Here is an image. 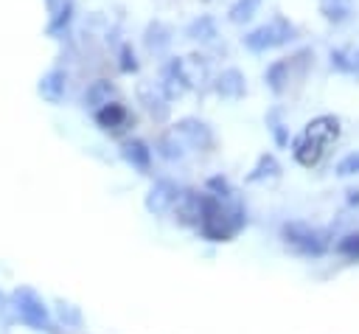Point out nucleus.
<instances>
[{
  "label": "nucleus",
  "instance_id": "10",
  "mask_svg": "<svg viewBox=\"0 0 359 334\" xmlns=\"http://www.w3.org/2000/svg\"><path fill=\"white\" fill-rule=\"evenodd\" d=\"M213 90H216L222 98H227V101H238V98L247 93V79H244V73H241L238 67H227V70H222V73L216 76Z\"/></svg>",
  "mask_w": 359,
  "mask_h": 334
},
{
  "label": "nucleus",
  "instance_id": "33",
  "mask_svg": "<svg viewBox=\"0 0 359 334\" xmlns=\"http://www.w3.org/2000/svg\"><path fill=\"white\" fill-rule=\"evenodd\" d=\"M348 205H359V191H348Z\"/></svg>",
  "mask_w": 359,
  "mask_h": 334
},
{
  "label": "nucleus",
  "instance_id": "19",
  "mask_svg": "<svg viewBox=\"0 0 359 334\" xmlns=\"http://www.w3.org/2000/svg\"><path fill=\"white\" fill-rule=\"evenodd\" d=\"M331 67L339 70V73L359 76V51H345V48L331 51Z\"/></svg>",
  "mask_w": 359,
  "mask_h": 334
},
{
  "label": "nucleus",
  "instance_id": "12",
  "mask_svg": "<svg viewBox=\"0 0 359 334\" xmlns=\"http://www.w3.org/2000/svg\"><path fill=\"white\" fill-rule=\"evenodd\" d=\"M121 157H123L132 168H137L140 174H146V171L151 168V149H149L140 138H129V140H123V146H121Z\"/></svg>",
  "mask_w": 359,
  "mask_h": 334
},
{
  "label": "nucleus",
  "instance_id": "6",
  "mask_svg": "<svg viewBox=\"0 0 359 334\" xmlns=\"http://www.w3.org/2000/svg\"><path fill=\"white\" fill-rule=\"evenodd\" d=\"M171 132L182 140V146L196 149V152H210V149L216 146L213 129H210L205 121H199V118H180Z\"/></svg>",
  "mask_w": 359,
  "mask_h": 334
},
{
  "label": "nucleus",
  "instance_id": "25",
  "mask_svg": "<svg viewBox=\"0 0 359 334\" xmlns=\"http://www.w3.org/2000/svg\"><path fill=\"white\" fill-rule=\"evenodd\" d=\"M56 320L65 326V328H79L81 326V312H79V306H73V303H59V309H56Z\"/></svg>",
  "mask_w": 359,
  "mask_h": 334
},
{
  "label": "nucleus",
  "instance_id": "27",
  "mask_svg": "<svg viewBox=\"0 0 359 334\" xmlns=\"http://www.w3.org/2000/svg\"><path fill=\"white\" fill-rule=\"evenodd\" d=\"M334 250H337L339 255H345V258L359 261V233H348V236H342V239L337 241Z\"/></svg>",
  "mask_w": 359,
  "mask_h": 334
},
{
  "label": "nucleus",
  "instance_id": "23",
  "mask_svg": "<svg viewBox=\"0 0 359 334\" xmlns=\"http://www.w3.org/2000/svg\"><path fill=\"white\" fill-rule=\"evenodd\" d=\"M191 39H199V42H210L213 36H216V22L210 20V17H196L191 25H188V31H185Z\"/></svg>",
  "mask_w": 359,
  "mask_h": 334
},
{
  "label": "nucleus",
  "instance_id": "32",
  "mask_svg": "<svg viewBox=\"0 0 359 334\" xmlns=\"http://www.w3.org/2000/svg\"><path fill=\"white\" fill-rule=\"evenodd\" d=\"M6 312H8V298L0 292V317H6Z\"/></svg>",
  "mask_w": 359,
  "mask_h": 334
},
{
  "label": "nucleus",
  "instance_id": "14",
  "mask_svg": "<svg viewBox=\"0 0 359 334\" xmlns=\"http://www.w3.org/2000/svg\"><path fill=\"white\" fill-rule=\"evenodd\" d=\"M112 98H115V84L109 79H95L84 90V107H90V109H98L101 104H107Z\"/></svg>",
  "mask_w": 359,
  "mask_h": 334
},
{
  "label": "nucleus",
  "instance_id": "11",
  "mask_svg": "<svg viewBox=\"0 0 359 334\" xmlns=\"http://www.w3.org/2000/svg\"><path fill=\"white\" fill-rule=\"evenodd\" d=\"M39 95L48 101V104H59V101H65V95H67V73L62 70V67H50L42 79H39Z\"/></svg>",
  "mask_w": 359,
  "mask_h": 334
},
{
  "label": "nucleus",
  "instance_id": "20",
  "mask_svg": "<svg viewBox=\"0 0 359 334\" xmlns=\"http://www.w3.org/2000/svg\"><path fill=\"white\" fill-rule=\"evenodd\" d=\"M261 3H264V0H236V3L227 8V20L236 22V25H241V22H247V20H252V17L258 14Z\"/></svg>",
  "mask_w": 359,
  "mask_h": 334
},
{
  "label": "nucleus",
  "instance_id": "8",
  "mask_svg": "<svg viewBox=\"0 0 359 334\" xmlns=\"http://www.w3.org/2000/svg\"><path fill=\"white\" fill-rule=\"evenodd\" d=\"M191 76L185 70V62L182 59H168L163 65V81H160V90L163 95L171 101V98H180L185 90H191Z\"/></svg>",
  "mask_w": 359,
  "mask_h": 334
},
{
  "label": "nucleus",
  "instance_id": "28",
  "mask_svg": "<svg viewBox=\"0 0 359 334\" xmlns=\"http://www.w3.org/2000/svg\"><path fill=\"white\" fill-rule=\"evenodd\" d=\"M205 188H208V194L216 196V199H233V188H230V182H227L224 177H210V180L205 182Z\"/></svg>",
  "mask_w": 359,
  "mask_h": 334
},
{
  "label": "nucleus",
  "instance_id": "1",
  "mask_svg": "<svg viewBox=\"0 0 359 334\" xmlns=\"http://www.w3.org/2000/svg\"><path fill=\"white\" fill-rule=\"evenodd\" d=\"M196 227L208 241H230L247 227V208L233 199H216L210 194H202V213Z\"/></svg>",
  "mask_w": 359,
  "mask_h": 334
},
{
  "label": "nucleus",
  "instance_id": "2",
  "mask_svg": "<svg viewBox=\"0 0 359 334\" xmlns=\"http://www.w3.org/2000/svg\"><path fill=\"white\" fill-rule=\"evenodd\" d=\"M339 132H342V126H339V118L337 115H317L292 140V157L303 168H314L323 160V154L328 152V146L337 143Z\"/></svg>",
  "mask_w": 359,
  "mask_h": 334
},
{
  "label": "nucleus",
  "instance_id": "9",
  "mask_svg": "<svg viewBox=\"0 0 359 334\" xmlns=\"http://www.w3.org/2000/svg\"><path fill=\"white\" fill-rule=\"evenodd\" d=\"M95 123H98L104 132L118 135V132H123L126 123H129V109H126L123 104H118V101H107V104H101V107L95 109Z\"/></svg>",
  "mask_w": 359,
  "mask_h": 334
},
{
  "label": "nucleus",
  "instance_id": "15",
  "mask_svg": "<svg viewBox=\"0 0 359 334\" xmlns=\"http://www.w3.org/2000/svg\"><path fill=\"white\" fill-rule=\"evenodd\" d=\"M289 70H292V59H278V62H272V65L266 67V73H264L266 87L280 95V93L286 90V84H289Z\"/></svg>",
  "mask_w": 359,
  "mask_h": 334
},
{
  "label": "nucleus",
  "instance_id": "24",
  "mask_svg": "<svg viewBox=\"0 0 359 334\" xmlns=\"http://www.w3.org/2000/svg\"><path fill=\"white\" fill-rule=\"evenodd\" d=\"M70 20H73V6H65V8L53 11V14H50V22H48V34H50V36L65 34V28L70 25Z\"/></svg>",
  "mask_w": 359,
  "mask_h": 334
},
{
  "label": "nucleus",
  "instance_id": "16",
  "mask_svg": "<svg viewBox=\"0 0 359 334\" xmlns=\"http://www.w3.org/2000/svg\"><path fill=\"white\" fill-rule=\"evenodd\" d=\"M137 95H140V101H143V107L154 115V118H165L168 115V98L160 93V90H154V87H149V84H143L140 90H137Z\"/></svg>",
  "mask_w": 359,
  "mask_h": 334
},
{
  "label": "nucleus",
  "instance_id": "21",
  "mask_svg": "<svg viewBox=\"0 0 359 334\" xmlns=\"http://www.w3.org/2000/svg\"><path fill=\"white\" fill-rule=\"evenodd\" d=\"M168 45H171V31H168L163 22H151V25L146 28V48L154 51V53H160V51H165Z\"/></svg>",
  "mask_w": 359,
  "mask_h": 334
},
{
  "label": "nucleus",
  "instance_id": "26",
  "mask_svg": "<svg viewBox=\"0 0 359 334\" xmlns=\"http://www.w3.org/2000/svg\"><path fill=\"white\" fill-rule=\"evenodd\" d=\"M266 126H269V132H272V138H275L278 146H289V132L283 129V121H280L278 109H272V112L266 115Z\"/></svg>",
  "mask_w": 359,
  "mask_h": 334
},
{
  "label": "nucleus",
  "instance_id": "13",
  "mask_svg": "<svg viewBox=\"0 0 359 334\" xmlns=\"http://www.w3.org/2000/svg\"><path fill=\"white\" fill-rule=\"evenodd\" d=\"M177 219L182 222V225H199V213H202V194H196V191H182L180 194V199H177Z\"/></svg>",
  "mask_w": 359,
  "mask_h": 334
},
{
  "label": "nucleus",
  "instance_id": "4",
  "mask_svg": "<svg viewBox=\"0 0 359 334\" xmlns=\"http://www.w3.org/2000/svg\"><path fill=\"white\" fill-rule=\"evenodd\" d=\"M297 36V28L283 17V14H275L269 22L252 28L250 34L241 36L244 48L252 51V53H266L272 48H280V45H289L292 39Z\"/></svg>",
  "mask_w": 359,
  "mask_h": 334
},
{
  "label": "nucleus",
  "instance_id": "5",
  "mask_svg": "<svg viewBox=\"0 0 359 334\" xmlns=\"http://www.w3.org/2000/svg\"><path fill=\"white\" fill-rule=\"evenodd\" d=\"M280 236L294 253L309 255V258H320L328 250V233L320 227H311L306 222H286L280 227Z\"/></svg>",
  "mask_w": 359,
  "mask_h": 334
},
{
  "label": "nucleus",
  "instance_id": "7",
  "mask_svg": "<svg viewBox=\"0 0 359 334\" xmlns=\"http://www.w3.org/2000/svg\"><path fill=\"white\" fill-rule=\"evenodd\" d=\"M180 194H182V191H180V185H177V182H171V180H157V182L149 188V194H146L143 205H146V211H149V213L163 216V213H168V211L177 205Z\"/></svg>",
  "mask_w": 359,
  "mask_h": 334
},
{
  "label": "nucleus",
  "instance_id": "3",
  "mask_svg": "<svg viewBox=\"0 0 359 334\" xmlns=\"http://www.w3.org/2000/svg\"><path fill=\"white\" fill-rule=\"evenodd\" d=\"M8 306L14 309V314L20 317V323H25L34 331H53V314L48 309V303L42 300V295L31 286H17L8 298Z\"/></svg>",
  "mask_w": 359,
  "mask_h": 334
},
{
  "label": "nucleus",
  "instance_id": "17",
  "mask_svg": "<svg viewBox=\"0 0 359 334\" xmlns=\"http://www.w3.org/2000/svg\"><path fill=\"white\" fill-rule=\"evenodd\" d=\"M280 177V163L275 154H261L258 163L252 166V171L247 174V182H264V180H275Z\"/></svg>",
  "mask_w": 359,
  "mask_h": 334
},
{
  "label": "nucleus",
  "instance_id": "18",
  "mask_svg": "<svg viewBox=\"0 0 359 334\" xmlns=\"http://www.w3.org/2000/svg\"><path fill=\"white\" fill-rule=\"evenodd\" d=\"M154 149H157V154H160L163 160H182V154H185V146H182V140H180L174 132L160 135Z\"/></svg>",
  "mask_w": 359,
  "mask_h": 334
},
{
  "label": "nucleus",
  "instance_id": "22",
  "mask_svg": "<svg viewBox=\"0 0 359 334\" xmlns=\"http://www.w3.org/2000/svg\"><path fill=\"white\" fill-rule=\"evenodd\" d=\"M320 11L328 22H345L351 17V0H320Z\"/></svg>",
  "mask_w": 359,
  "mask_h": 334
},
{
  "label": "nucleus",
  "instance_id": "31",
  "mask_svg": "<svg viewBox=\"0 0 359 334\" xmlns=\"http://www.w3.org/2000/svg\"><path fill=\"white\" fill-rule=\"evenodd\" d=\"M45 6H48V11L53 14V11L65 8V6H73V0H45Z\"/></svg>",
  "mask_w": 359,
  "mask_h": 334
},
{
  "label": "nucleus",
  "instance_id": "29",
  "mask_svg": "<svg viewBox=\"0 0 359 334\" xmlns=\"http://www.w3.org/2000/svg\"><path fill=\"white\" fill-rule=\"evenodd\" d=\"M337 174H339V177H353V174H359V152L345 154V157L337 163Z\"/></svg>",
  "mask_w": 359,
  "mask_h": 334
},
{
  "label": "nucleus",
  "instance_id": "30",
  "mask_svg": "<svg viewBox=\"0 0 359 334\" xmlns=\"http://www.w3.org/2000/svg\"><path fill=\"white\" fill-rule=\"evenodd\" d=\"M118 67H121V73H135L137 70V59H135V51H132V45H121V53H118Z\"/></svg>",
  "mask_w": 359,
  "mask_h": 334
}]
</instances>
